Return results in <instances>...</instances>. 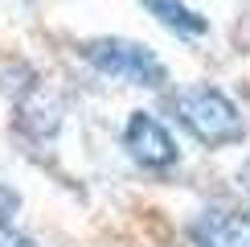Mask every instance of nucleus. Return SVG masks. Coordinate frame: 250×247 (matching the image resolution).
Listing matches in <instances>:
<instances>
[{"label":"nucleus","instance_id":"nucleus-8","mask_svg":"<svg viewBox=\"0 0 250 247\" xmlns=\"http://www.w3.org/2000/svg\"><path fill=\"white\" fill-rule=\"evenodd\" d=\"M17 210H21V194L13 185H0V222H13Z\"/></svg>","mask_w":250,"mask_h":247},{"label":"nucleus","instance_id":"nucleus-5","mask_svg":"<svg viewBox=\"0 0 250 247\" xmlns=\"http://www.w3.org/2000/svg\"><path fill=\"white\" fill-rule=\"evenodd\" d=\"M193 247H250V222L230 210H201L189 222Z\"/></svg>","mask_w":250,"mask_h":247},{"label":"nucleus","instance_id":"nucleus-4","mask_svg":"<svg viewBox=\"0 0 250 247\" xmlns=\"http://www.w3.org/2000/svg\"><path fill=\"white\" fill-rule=\"evenodd\" d=\"M13 116H17V128L25 132V136H33V140H45V136H54V132L62 128L58 99L49 95V91H41L37 82H29V87L17 95Z\"/></svg>","mask_w":250,"mask_h":247},{"label":"nucleus","instance_id":"nucleus-7","mask_svg":"<svg viewBox=\"0 0 250 247\" xmlns=\"http://www.w3.org/2000/svg\"><path fill=\"white\" fill-rule=\"evenodd\" d=\"M0 247H41V243L29 239L25 231H17L13 222H0Z\"/></svg>","mask_w":250,"mask_h":247},{"label":"nucleus","instance_id":"nucleus-9","mask_svg":"<svg viewBox=\"0 0 250 247\" xmlns=\"http://www.w3.org/2000/svg\"><path fill=\"white\" fill-rule=\"evenodd\" d=\"M238 177H242V190L250 194V165H246V169H242V173H238Z\"/></svg>","mask_w":250,"mask_h":247},{"label":"nucleus","instance_id":"nucleus-6","mask_svg":"<svg viewBox=\"0 0 250 247\" xmlns=\"http://www.w3.org/2000/svg\"><path fill=\"white\" fill-rule=\"evenodd\" d=\"M144 8L160 21L168 33H176V37H205L209 33V17H201L197 8H189L185 0H144Z\"/></svg>","mask_w":250,"mask_h":247},{"label":"nucleus","instance_id":"nucleus-10","mask_svg":"<svg viewBox=\"0 0 250 247\" xmlns=\"http://www.w3.org/2000/svg\"><path fill=\"white\" fill-rule=\"evenodd\" d=\"M246 222H250V214H246Z\"/></svg>","mask_w":250,"mask_h":247},{"label":"nucleus","instance_id":"nucleus-1","mask_svg":"<svg viewBox=\"0 0 250 247\" xmlns=\"http://www.w3.org/2000/svg\"><path fill=\"white\" fill-rule=\"evenodd\" d=\"M168 111L176 116L185 132L205 144V148H234V144L246 140V120L238 111V103L217 87H181L168 95Z\"/></svg>","mask_w":250,"mask_h":247},{"label":"nucleus","instance_id":"nucleus-2","mask_svg":"<svg viewBox=\"0 0 250 247\" xmlns=\"http://www.w3.org/2000/svg\"><path fill=\"white\" fill-rule=\"evenodd\" d=\"M82 62L90 70H99L103 78H115L123 87H144V91H160L168 82V66L152 46L131 37H90L78 46Z\"/></svg>","mask_w":250,"mask_h":247},{"label":"nucleus","instance_id":"nucleus-3","mask_svg":"<svg viewBox=\"0 0 250 247\" xmlns=\"http://www.w3.org/2000/svg\"><path fill=\"white\" fill-rule=\"evenodd\" d=\"M123 148H127V157L135 165L156 169V173L172 169V165L181 161V148H176L172 132L164 128L152 111H131L127 116V124H123Z\"/></svg>","mask_w":250,"mask_h":247}]
</instances>
